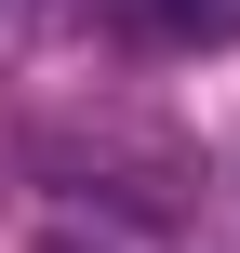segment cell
<instances>
[{"label":"cell","instance_id":"obj_1","mask_svg":"<svg viewBox=\"0 0 240 253\" xmlns=\"http://www.w3.org/2000/svg\"><path fill=\"white\" fill-rule=\"evenodd\" d=\"M160 40H240V0H147Z\"/></svg>","mask_w":240,"mask_h":253},{"label":"cell","instance_id":"obj_2","mask_svg":"<svg viewBox=\"0 0 240 253\" xmlns=\"http://www.w3.org/2000/svg\"><path fill=\"white\" fill-rule=\"evenodd\" d=\"M40 253H80V240H40Z\"/></svg>","mask_w":240,"mask_h":253}]
</instances>
